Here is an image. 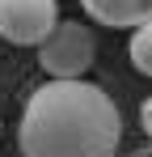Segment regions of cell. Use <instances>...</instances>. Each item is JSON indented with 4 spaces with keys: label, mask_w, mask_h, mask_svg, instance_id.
Wrapping results in <instances>:
<instances>
[{
    "label": "cell",
    "mask_w": 152,
    "mask_h": 157,
    "mask_svg": "<svg viewBox=\"0 0 152 157\" xmlns=\"http://www.w3.org/2000/svg\"><path fill=\"white\" fill-rule=\"evenodd\" d=\"M131 64H135V72L152 77V21L131 30Z\"/></svg>",
    "instance_id": "5"
},
{
    "label": "cell",
    "mask_w": 152,
    "mask_h": 157,
    "mask_svg": "<svg viewBox=\"0 0 152 157\" xmlns=\"http://www.w3.org/2000/svg\"><path fill=\"white\" fill-rule=\"evenodd\" d=\"M123 140L114 98L89 81H47L17 123L21 157H110Z\"/></svg>",
    "instance_id": "1"
},
{
    "label": "cell",
    "mask_w": 152,
    "mask_h": 157,
    "mask_svg": "<svg viewBox=\"0 0 152 157\" xmlns=\"http://www.w3.org/2000/svg\"><path fill=\"white\" fill-rule=\"evenodd\" d=\"M97 59V38L80 21H55L47 38L38 43V64L51 81H80Z\"/></svg>",
    "instance_id": "2"
},
{
    "label": "cell",
    "mask_w": 152,
    "mask_h": 157,
    "mask_svg": "<svg viewBox=\"0 0 152 157\" xmlns=\"http://www.w3.org/2000/svg\"><path fill=\"white\" fill-rule=\"evenodd\" d=\"M80 9L97 26H114V30H135L152 21V0H80Z\"/></svg>",
    "instance_id": "4"
},
{
    "label": "cell",
    "mask_w": 152,
    "mask_h": 157,
    "mask_svg": "<svg viewBox=\"0 0 152 157\" xmlns=\"http://www.w3.org/2000/svg\"><path fill=\"white\" fill-rule=\"evenodd\" d=\"M139 115H144V119H139V123H144V132H152V102L139 106Z\"/></svg>",
    "instance_id": "6"
},
{
    "label": "cell",
    "mask_w": 152,
    "mask_h": 157,
    "mask_svg": "<svg viewBox=\"0 0 152 157\" xmlns=\"http://www.w3.org/2000/svg\"><path fill=\"white\" fill-rule=\"evenodd\" d=\"M110 157H127V153H110Z\"/></svg>",
    "instance_id": "7"
},
{
    "label": "cell",
    "mask_w": 152,
    "mask_h": 157,
    "mask_svg": "<svg viewBox=\"0 0 152 157\" xmlns=\"http://www.w3.org/2000/svg\"><path fill=\"white\" fill-rule=\"evenodd\" d=\"M59 21V0H0V38L38 47Z\"/></svg>",
    "instance_id": "3"
}]
</instances>
